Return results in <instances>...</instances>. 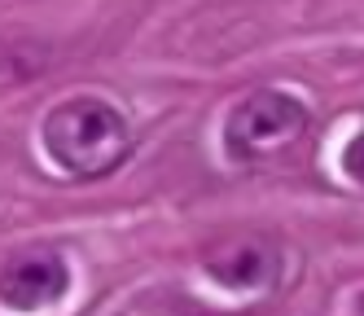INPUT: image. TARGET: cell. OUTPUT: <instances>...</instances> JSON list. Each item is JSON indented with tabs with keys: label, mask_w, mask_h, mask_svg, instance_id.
I'll return each mask as SVG.
<instances>
[{
	"label": "cell",
	"mask_w": 364,
	"mask_h": 316,
	"mask_svg": "<svg viewBox=\"0 0 364 316\" xmlns=\"http://www.w3.org/2000/svg\"><path fill=\"white\" fill-rule=\"evenodd\" d=\"M66 290V263L58 251H44V246H31V251H14L5 259V273H0V299L18 312H36V307H48L58 303Z\"/></svg>",
	"instance_id": "cell-3"
},
{
	"label": "cell",
	"mask_w": 364,
	"mask_h": 316,
	"mask_svg": "<svg viewBox=\"0 0 364 316\" xmlns=\"http://www.w3.org/2000/svg\"><path fill=\"white\" fill-rule=\"evenodd\" d=\"M343 167H347V176L355 180V184H364V132L347 145V154H343Z\"/></svg>",
	"instance_id": "cell-5"
},
{
	"label": "cell",
	"mask_w": 364,
	"mask_h": 316,
	"mask_svg": "<svg viewBox=\"0 0 364 316\" xmlns=\"http://www.w3.org/2000/svg\"><path fill=\"white\" fill-rule=\"evenodd\" d=\"M355 316H364V295H360V299H355Z\"/></svg>",
	"instance_id": "cell-6"
},
{
	"label": "cell",
	"mask_w": 364,
	"mask_h": 316,
	"mask_svg": "<svg viewBox=\"0 0 364 316\" xmlns=\"http://www.w3.org/2000/svg\"><path fill=\"white\" fill-rule=\"evenodd\" d=\"M211 277H220L228 290H246V285H268L277 277V246L259 242V237H242V242L220 246L206 259Z\"/></svg>",
	"instance_id": "cell-4"
},
{
	"label": "cell",
	"mask_w": 364,
	"mask_h": 316,
	"mask_svg": "<svg viewBox=\"0 0 364 316\" xmlns=\"http://www.w3.org/2000/svg\"><path fill=\"white\" fill-rule=\"evenodd\" d=\"M40 141L62 172L80 180H97V176H110L132 154V127L110 101L66 97L44 115Z\"/></svg>",
	"instance_id": "cell-1"
},
{
	"label": "cell",
	"mask_w": 364,
	"mask_h": 316,
	"mask_svg": "<svg viewBox=\"0 0 364 316\" xmlns=\"http://www.w3.org/2000/svg\"><path fill=\"white\" fill-rule=\"evenodd\" d=\"M307 127L303 101L290 93H250L246 101L232 105V115L224 123V145L237 163H264V158L285 154Z\"/></svg>",
	"instance_id": "cell-2"
}]
</instances>
